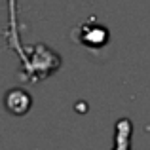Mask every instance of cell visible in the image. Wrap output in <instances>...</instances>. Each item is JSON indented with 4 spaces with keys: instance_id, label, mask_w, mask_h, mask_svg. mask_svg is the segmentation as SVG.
<instances>
[{
    "instance_id": "cell-4",
    "label": "cell",
    "mask_w": 150,
    "mask_h": 150,
    "mask_svg": "<svg viewBox=\"0 0 150 150\" xmlns=\"http://www.w3.org/2000/svg\"><path fill=\"white\" fill-rule=\"evenodd\" d=\"M4 106H6V110L10 114H13V116H23V114H27L30 110L33 99H30L29 91L15 88V89H10V91L6 93V97H4Z\"/></svg>"
},
{
    "instance_id": "cell-1",
    "label": "cell",
    "mask_w": 150,
    "mask_h": 150,
    "mask_svg": "<svg viewBox=\"0 0 150 150\" xmlns=\"http://www.w3.org/2000/svg\"><path fill=\"white\" fill-rule=\"evenodd\" d=\"M27 53L30 57L29 63L23 67V80H40L61 67V57L44 44H36L33 50H27Z\"/></svg>"
},
{
    "instance_id": "cell-5",
    "label": "cell",
    "mask_w": 150,
    "mask_h": 150,
    "mask_svg": "<svg viewBox=\"0 0 150 150\" xmlns=\"http://www.w3.org/2000/svg\"><path fill=\"white\" fill-rule=\"evenodd\" d=\"M131 131L133 125L127 118L116 122V135H114V148L112 150H131Z\"/></svg>"
},
{
    "instance_id": "cell-3",
    "label": "cell",
    "mask_w": 150,
    "mask_h": 150,
    "mask_svg": "<svg viewBox=\"0 0 150 150\" xmlns=\"http://www.w3.org/2000/svg\"><path fill=\"white\" fill-rule=\"evenodd\" d=\"M6 40L10 44V48L19 55L23 67L29 63V53L23 48L21 38H19V23H17V0H8V33Z\"/></svg>"
},
{
    "instance_id": "cell-2",
    "label": "cell",
    "mask_w": 150,
    "mask_h": 150,
    "mask_svg": "<svg viewBox=\"0 0 150 150\" xmlns=\"http://www.w3.org/2000/svg\"><path fill=\"white\" fill-rule=\"evenodd\" d=\"M74 40L88 50H101L110 40V33L106 27L91 19V21L84 23L80 29L74 30Z\"/></svg>"
}]
</instances>
